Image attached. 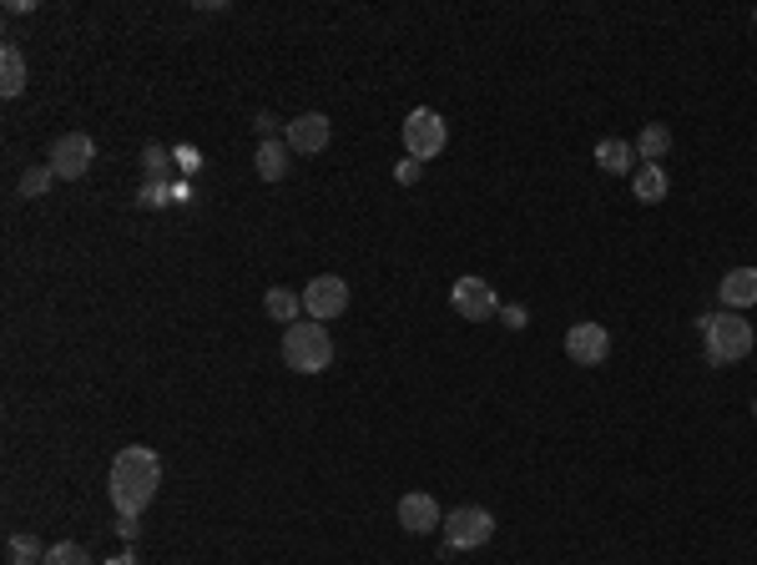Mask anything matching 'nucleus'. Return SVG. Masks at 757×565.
<instances>
[{
    "instance_id": "29",
    "label": "nucleus",
    "mask_w": 757,
    "mask_h": 565,
    "mask_svg": "<svg viewBox=\"0 0 757 565\" xmlns=\"http://www.w3.org/2000/svg\"><path fill=\"white\" fill-rule=\"evenodd\" d=\"M753 414H757V399H753Z\"/></svg>"
},
{
    "instance_id": "7",
    "label": "nucleus",
    "mask_w": 757,
    "mask_h": 565,
    "mask_svg": "<svg viewBox=\"0 0 757 565\" xmlns=\"http://www.w3.org/2000/svg\"><path fill=\"white\" fill-rule=\"evenodd\" d=\"M343 308H349V282H343L339 272H323V278H313L303 288V314L313 318V324H329Z\"/></svg>"
},
{
    "instance_id": "2",
    "label": "nucleus",
    "mask_w": 757,
    "mask_h": 565,
    "mask_svg": "<svg viewBox=\"0 0 757 565\" xmlns=\"http://www.w3.org/2000/svg\"><path fill=\"white\" fill-rule=\"evenodd\" d=\"M703 344H707V359L717 364V369H727V364H743L747 354L757 348V334L747 318H737L733 308L727 314H707L703 318Z\"/></svg>"
},
{
    "instance_id": "25",
    "label": "nucleus",
    "mask_w": 757,
    "mask_h": 565,
    "mask_svg": "<svg viewBox=\"0 0 757 565\" xmlns=\"http://www.w3.org/2000/svg\"><path fill=\"white\" fill-rule=\"evenodd\" d=\"M500 318H505V328H526V308H520V304L500 308Z\"/></svg>"
},
{
    "instance_id": "6",
    "label": "nucleus",
    "mask_w": 757,
    "mask_h": 565,
    "mask_svg": "<svg viewBox=\"0 0 757 565\" xmlns=\"http://www.w3.org/2000/svg\"><path fill=\"white\" fill-rule=\"evenodd\" d=\"M91 162H97V141H91L87 131H67V137H56V141H51V157H46V167H51L61 182H77V177H87Z\"/></svg>"
},
{
    "instance_id": "3",
    "label": "nucleus",
    "mask_w": 757,
    "mask_h": 565,
    "mask_svg": "<svg viewBox=\"0 0 757 565\" xmlns=\"http://www.w3.org/2000/svg\"><path fill=\"white\" fill-rule=\"evenodd\" d=\"M283 364L293 374H323L333 364V338L323 324L303 318V324H288L283 334Z\"/></svg>"
},
{
    "instance_id": "4",
    "label": "nucleus",
    "mask_w": 757,
    "mask_h": 565,
    "mask_svg": "<svg viewBox=\"0 0 757 565\" xmlns=\"http://www.w3.org/2000/svg\"><path fill=\"white\" fill-rule=\"evenodd\" d=\"M399 137H405V157H415V162H435V157L445 152V141H450V127H445L439 111L415 107L405 117V127H399Z\"/></svg>"
},
{
    "instance_id": "23",
    "label": "nucleus",
    "mask_w": 757,
    "mask_h": 565,
    "mask_svg": "<svg viewBox=\"0 0 757 565\" xmlns=\"http://www.w3.org/2000/svg\"><path fill=\"white\" fill-rule=\"evenodd\" d=\"M172 157H177V167H182V172H198V162H202V157L192 152V147H177Z\"/></svg>"
},
{
    "instance_id": "28",
    "label": "nucleus",
    "mask_w": 757,
    "mask_h": 565,
    "mask_svg": "<svg viewBox=\"0 0 757 565\" xmlns=\"http://www.w3.org/2000/svg\"><path fill=\"white\" fill-rule=\"evenodd\" d=\"M107 565H137V555H132V551H121V555H111Z\"/></svg>"
},
{
    "instance_id": "24",
    "label": "nucleus",
    "mask_w": 757,
    "mask_h": 565,
    "mask_svg": "<svg viewBox=\"0 0 757 565\" xmlns=\"http://www.w3.org/2000/svg\"><path fill=\"white\" fill-rule=\"evenodd\" d=\"M117 535H121V541H137V535H142V525H137V515H121V521H117Z\"/></svg>"
},
{
    "instance_id": "21",
    "label": "nucleus",
    "mask_w": 757,
    "mask_h": 565,
    "mask_svg": "<svg viewBox=\"0 0 757 565\" xmlns=\"http://www.w3.org/2000/svg\"><path fill=\"white\" fill-rule=\"evenodd\" d=\"M51 182H56V172H51V167H31V172L21 177V192H26V197H41Z\"/></svg>"
},
{
    "instance_id": "15",
    "label": "nucleus",
    "mask_w": 757,
    "mask_h": 565,
    "mask_svg": "<svg viewBox=\"0 0 757 565\" xmlns=\"http://www.w3.org/2000/svg\"><path fill=\"white\" fill-rule=\"evenodd\" d=\"M288 141H258V177H263V182H283L288 177Z\"/></svg>"
},
{
    "instance_id": "30",
    "label": "nucleus",
    "mask_w": 757,
    "mask_h": 565,
    "mask_svg": "<svg viewBox=\"0 0 757 565\" xmlns=\"http://www.w3.org/2000/svg\"><path fill=\"white\" fill-rule=\"evenodd\" d=\"M753 21H757V16H753Z\"/></svg>"
},
{
    "instance_id": "17",
    "label": "nucleus",
    "mask_w": 757,
    "mask_h": 565,
    "mask_svg": "<svg viewBox=\"0 0 757 565\" xmlns=\"http://www.w3.org/2000/svg\"><path fill=\"white\" fill-rule=\"evenodd\" d=\"M263 314L278 318V324H298V314H303V294H288V288H268V294H263Z\"/></svg>"
},
{
    "instance_id": "16",
    "label": "nucleus",
    "mask_w": 757,
    "mask_h": 565,
    "mask_svg": "<svg viewBox=\"0 0 757 565\" xmlns=\"http://www.w3.org/2000/svg\"><path fill=\"white\" fill-rule=\"evenodd\" d=\"M631 187H637V202H661L667 197V172H661V162H641L637 172H631Z\"/></svg>"
},
{
    "instance_id": "1",
    "label": "nucleus",
    "mask_w": 757,
    "mask_h": 565,
    "mask_svg": "<svg viewBox=\"0 0 757 565\" xmlns=\"http://www.w3.org/2000/svg\"><path fill=\"white\" fill-rule=\"evenodd\" d=\"M157 485H162V459L152 455L147 445H127L117 449V459H111V505H117V515H142L147 505L157 500Z\"/></svg>"
},
{
    "instance_id": "20",
    "label": "nucleus",
    "mask_w": 757,
    "mask_h": 565,
    "mask_svg": "<svg viewBox=\"0 0 757 565\" xmlns=\"http://www.w3.org/2000/svg\"><path fill=\"white\" fill-rule=\"evenodd\" d=\"M41 565H91V555L81 551V545L61 541V545H51V551H46V561H41Z\"/></svg>"
},
{
    "instance_id": "19",
    "label": "nucleus",
    "mask_w": 757,
    "mask_h": 565,
    "mask_svg": "<svg viewBox=\"0 0 757 565\" xmlns=\"http://www.w3.org/2000/svg\"><path fill=\"white\" fill-rule=\"evenodd\" d=\"M6 551H11V561H16V565H36V561H46V551H41V541H36V535H11V541H6Z\"/></svg>"
},
{
    "instance_id": "5",
    "label": "nucleus",
    "mask_w": 757,
    "mask_h": 565,
    "mask_svg": "<svg viewBox=\"0 0 757 565\" xmlns=\"http://www.w3.org/2000/svg\"><path fill=\"white\" fill-rule=\"evenodd\" d=\"M439 531H445V551H480L495 535V515L485 505H460V511L445 515Z\"/></svg>"
},
{
    "instance_id": "10",
    "label": "nucleus",
    "mask_w": 757,
    "mask_h": 565,
    "mask_svg": "<svg viewBox=\"0 0 757 565\" xmlns=\"http://www.w3.org/2000/svg\"><path fill=\"white\" fill-rule=\"evenodd\" d=\"M329 137H333V127H329V117H323V111H303V117H293L283 127L288 152H298V157L323 152V147H329Z\"/></svg>"
},
{
    "instance_id": "22",
    "label": "nucleus",
    "mask_w": 757,
    "mask_h": 565,
    "mask_svg": "<svg viewBox=\"0 0 757 565\" xmlns=\"http://www.w3.org/2000/svg\"><path fill=\"white\" fill-rule=\"evenodd\" d=\"M419 172H425V162H415V157H405V162L395 167V182H399V187H415V182H419Z\"/></svg>"
},
{
    "instance_id": "12",
    "label": "nucleus",
    "mask_w": 757,
    "mask_h": 565,
    "mask_svg": "<svg viewBox=\"0 0 757 565\" xmlns=\"http://www.w3.org/2000/svg\"><path fill=\"white\" fill-rule=\"evenodd\" d=\"M596 167H601L606 177H626L631 167H637V147L621 137H601L596 141Z\"/></svg>"
},
{
    "instance_id": "13",
    "label": "nucleus",
    "mask_w": 757,
    "mask_h": 565,
    "mask_svg": "<svg viewBox=\"0 0 757 565\" xmlns=\"http://www.w3.org/2000/svg\"><path fill=\"white\" fill-rule=\"evenodd\" d=\"M717 294H723L727 308H753L757 304V268H733Z\"/></svg>"
},
{
    "instance_id": "9",
    "label": "nucleus",
    "mask_w": 757,
    "mask_h": 565,
    "mask_svg": "<svg viewBox=\"0 0 757 565\" xmlns=\"http://www.w3.org/2000/svg\"><path fill=\"white\" fill-rule=\"evenodd\" d=\"M566 359L581 364V369H596V364L611 359V334L601 324H576L566 334Z\"/></svg>"
},
{
    "instance_id": "18",
    "label": "nucleus",
    "mask_w": 757,
    "mask_h": 565,
    "mask_svg": "<svg viewBox=\"0 0 757 565\" xmlns=\"http://www.w3.org/2000/svg\"><path fill=\"white\" fill-rule=\"evenodd\" d=\"M667 152H671V131L661 127V121L641 127V137H637V162H661Z\"/></svg>"
},
{
    "instance_id": "26",
    "label": "nucleus",
    "mask_w": 757,
    "mask_h": 565,
    "mask_svg": "<svg viewBox=\"0 0 757 565\" xmlns=\"http://www.w3.org/2000/svg\"><path fill=\"white\" fill-rule=\"evenodd\" d=\"M252 127H258V137H263V141H273V137H278V121H273V117H258Z\"/></svg>"
},
{
    "instance_id": "14",
    "label": "nucleus",
    "mask_w": 757,
    "mask_h": 565,
    "mask_svg": "<svg viewBox=\"0 0 757 565\" xmlns=\"http://www.w3.org/2000/svg\"><path fill=\"white\" fill-rule=\"evenodd\" d=\"M26 91V56L16 41L0 46V97H21Z\"/></svg>"
},
{
    "instance_id": "27",
    "label": "nucleus",
    "mask_w": 757,
    "mask_h": 565,
    "mask_svg": "<svg viewBox=\"0 0 757 565\" xmlns=\"http://www.w3.org/2000/svg\"><path fill=\"white\" fill-rule=\"evenodd\" d=\"M157 167H167V147H147V172H157Z\"/></svg>"
},
{
    "instance_id": "8",
    "label": "nucleus",
    "mask_w": 757,
    "mask_h": 565,
    "mask_svg": "<svg viewBox=\"0 0 757 565\" xmlns=\"http://www.w3.org/2000/svg\"><path fill=\"white\" fill-rule=\"evenodd\" d=\"M450 304L460 318H470V324H485V318L500 314V298H495V288L485 278H475V272H465V278H455L450 288Z\"/></svg>"
},
{
    "instance_id": "11",
    "label": "nucleus",
    "mask_w": 757,
    "mask_h": 565,
    "mask_svg": "<svg viewBox=\"0 0 757 565\" xmlns=\"http://www.w3.org/2000/svg\"><path fill=\"white\" fill-rule=\"evenodd\" d=\"M399 525H405L409 535H429L435 525H445V515H439L435 495H425V489H409L405 500H399Z\"/></svg>"
}]
</instances>
